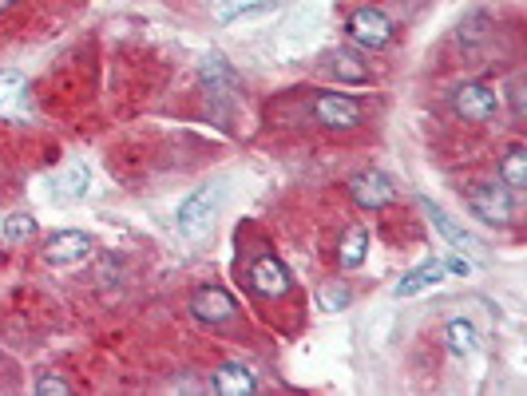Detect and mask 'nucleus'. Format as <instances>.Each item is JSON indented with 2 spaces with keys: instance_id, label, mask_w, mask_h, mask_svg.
Returning <instances> with one entry per match:
<instances>
[{
  "instance_id": "24",
  "label": "nucleus",
  "mask_w": 527,
  "mask_h": 396,
  "mask_svg": "<svg viewBox=\"0 0 527 396\" xmlns=\"http://www.w3.org/2000/svg\"><path fill=\"white\" fill-rule=\"evenodd\" d=\"M444 270H448V274L468 278V274H472V262H468V258H448V262H444Z\"/></svg>"
},
{
  "instance_id": "10",
  "label": "nucleus",
  "mask_w": 527,
  "mask_h": 396,
  "mask_svg": "<svg viewBox=\"0 0 527 396\" xmlns=\"http://www.w3.org/2000/svg\"><path fill=\"white\" fill-rule=\"evenodd\" d=\"M191 309H195V317H199V321L222 325V321H230V317H234V297L226 294V290H218V286H203L199 294L191 297Z\"/></svg>"
},
{
  "instance_id": "2",
  "label": "nucleus",
  "mask_w": 527,
  "mask_h": 396,
  "mask_svg": "<svg viewBox=\"0 0 527 396\" xmlns=\"http://www.w3.org/2000/svg\"><path fill=\"white\" fill-rule=\"evenodd\" d=\"M468 206H472L484 222H496V226L512 222V195H508V187H500V183H472V187H468Z\"/></svg>"
},
{
  "instance_id": "6",
  "label": "nucleus",
  "mask_w": 527,
  "mask_h": 396,
  "mask_svg": "<svg viewBox=\"0 0 527 396\" xmlns=\"http://www.w3.org/2000/svg\"><path fill=\"white\" fill-rule=\"evenodd\" d=\"M314 115L333 131H349L361 123V103L349 96H337V92H325V96H317Z\"/></svg>"
},
{
  "instance_id": "3",
  "label": "nucleus",
  "mask_w": 527,
  "mask_h": 396,
  "mask_svg": "<svg viewBox=\"0 0 527 396\" xmlns=\"http://www.w3.org/2000/svg\"><path fill=\"white\" fill-rule=\"evenodd\" d=\"M349 36H353L361 48L381 52V48L393 40V24H389V16L377 12V8H357V12L349 16Z\"/></svg>"
},
{
  "instance_id": "13",
  "label": "nucleus",
  "mask_w": 527,
  "mask_h": 396,
  "mask_svg": "<svg viewBox=\"0 0 527 396\" xmlns=\"http://www.w3.org/2000/svg\"><path fill=\"white\" fill-rule=\"evenodd\" d=\"M203 80H207V92L214 99H226L234 92V72L226 68V60L222 56H203Z\"/></svg>"
},
{
  "instance_id": "12",
  "label": "nucleus",
  "mask_w": 527,
  "mask_h": 396,
  "mask_svg": "<svg viewBox=\"0 0 527 396\" xmlns=\"http://www.w3.org/2000/svg\"><path fill=\"white\" fill-rule=\"evenodd\" d=\"M333 76L341 84H369V64L365 56H357L353 48H337L333 52Z\"/></svg>"
},
{
  "instance_id": "20",
  "label": "nucleus",
  "mask_w": 527,
  "mask_h": 396,
  "mask_svg": "<svg viewBox=\"0 0 527 396\" xmlns=\"http://www.w3.org/2000/svg\"><path fill=\"white\" fill-rule=\"evenodd\" d=\"M365 254H369V234L357 226V230H349L345 242H341V266H345V270H357V266L365 262Z\"/></svg>"
},
{
  "instance_id": "14",
  "label": "nucleus",
  "mask_w": 527,
  "mask_h": 396,
  "mask_svg": "<svg viewBox=\"0 0 527 396\" xmlns=\"http://www.w3.org/2000/svg\"><path fill=\"white\" fill-rule=\"evenodd\" d=\"M92 187V171L84 163H72L56 183H52V195L56 198H84Z\"/></svg>"
},
{
  "instance_id": "11",
  "label": "nucleus",
  "mask_w": 527,
  "mask_h": 396,
  "mask_svg": "<svg viewBox=\"0 0 527 396\" xmlns=\"http://www.w3.org/2000/svg\"><path fill=\"white\" fill-rule=\"evenodd\" d=\"M214 393L250 396V393H258V381H254V373H250L242 361H230V365H222V369L214 373Z\"/></svg>"
},
{
  "instance_id": "16",
  "label": "nucleus",
  "mask_w": 527,
  "mask_h": 396,
  "mask_svg": "<svg viewBox=\"0 0 527 396\" xmlns=\"http://www.w3.org/2000/svg\"><path fill=\"white\" fill-rule=\"evenodd\" d=\"M440 274H444V262H424L417 266L409 278H401V286H397V297H417L424 294L428 286H436L440 282Z\"/></svg>"
},
{
  "instance_id": "17",
  "label": "nucleus",
  "mask_w": 527,
  "mask_h": 396,
  "mask_svg": "<svg viewBox=\"0 0 527 396\" xmlns=\"http://www.w3.org/2000/svg\"><path fill=\"white\" fill-rule=\"evenodd\" d=\"M424 210H428V218H432V226H436V230H440V234H444V238H448V242H452L456 250H472V246H476V238H472L468 230H460V226H456V222H452V218H448V214H444L440 206H432V202H424Z\"/></svg>"
},
{
  "instance_id": "8",
  "label": "nucleus",
  "mask_w": 527,
  "mask_h": 396,
  "mask_svg": "<svg viewBox=\"0 0 527 396\" xmlns=\"http://www.w3.org/2000/svg\"><path fill=\"white\" fill-rule=\"evenodd\" d=\"M250 290L258 297H282L290 290V274L286 266L274 258V254H262L254 266H250Z\"/></svg>"
},
{
  "instance_id": "25",
  "label": "nucleus",
  "mask_w": 527,
  "mask_h": 396,
  "mask_svg": "<svg viewBox=\"0 0 527 396\" xmlns=\"http://www.w3.org/2000/svg\"><path fill=\"white\" fill-rule=\"evenodd\" d=\"M8 4H16V0H0V8H8Z\"/></svg>"
},
{
  "instance_id": "9",
  "label": "nucleus",
  "mask_w": 527,
  "mask_h": 396,
  "mask_svg": "<svg viewBox=\"0 0 527 396\" xmlns=\"http://www.w3.org/2000/svg\"><path fill=\"white\" fill-rule=\"evenodd\" d=\"M393 195H397V187H393V179L381 175V171H365V175L353 179V202H357L361 210H381V206L393 202Z\"/></svg>"
},
{
  "instance_id": "7",
  "label": "nucleus",
  "mask_w": 527,
  "mask_h": 396,
  "mask_svg": "<svg viewBox=\"0 0 527 396\" xmlns=\"http://www.w3.org/2000/svg\"><path fill=\"white\" fill-rule=\"evenodd\" d=\"M88 254H92V238L80 234V230H60V234H52L48 246H44V258H48L52 266H76V262H84Z\"/></svg>"
},
{
  "instance_id": "5",
  "label": "nucleus",
  "mask_w": 527,
  "mask_h": 396,
  "mask_svg": "<svg viewBox=\"0 0 527 396\" xmlns=\"http://www.w3.org/2000/svg\"><path fill=\"white\" fill-rule=\"evenodd\" d=\"M0 119H8V123L32 119V92L20 72H0Z\"/></svg>"
},
{
  "instance_id": "15",
  "label": "nucleus",
  "mask_w": 527,
  "mask_h": 396,
  "mask_svg": "<svg viewBox=\"0 0 527 396\" xmlns=\"http://www.w3.org/2000/svg\"><path fill=\"white\" fill-rule=\"evenodd\" d=\"M500 179L508 191H524L527 187V151L524 147H508L500 159Z\"/></svg>"
},
{
  "instance_id": "1",
  "label": "nucleus",
  "mask_w": 527,
  "mask_h": 396,
  "mask_svg": "<svg viewBox=\"0 0 527 396\" xmlns=\"http://www.w3.org/2000/svg\"><path fill=\"white\" fill-rule=\"evenodd\" d=\"M218 198H222L218 187H199L195 195L179 206V218H175V222H179V234H183L187 242H199V238L211 230V218H214Z\"/></svg>"
},
{
  "instance_id": "18",
  "label": "nucleus",
  "mask_w": 527,
  "mask_h": 396,
  "mask_svg": "<svg viewBox=\"0 0 527 396\" xmlns=\"http://www.w3.org/2000/svg\"><path fill=\"white\" fill-rule=\"evenodd\" d=\"M270 4H278V0H211V12L218 24H230V20H238V16L262 12V8H270Z\"/></svg>"
},
{
  "instance_id": "4",
  "label": "nucleus",
  "mask_w": 527,
  "mask_h": 396,
  "mask_svg": "<svg viewBox=\"0 0 527 396\" xmlns=\"http://www.w3.org/2000/svg\"><path fill=\"white\" fill-rule=\"evenodd\" d=\"M452 107H456V115H464L472 123H488L492 115H500V96L484 84H460L452 92Z\"/></svg>"
},
{
  "instance_id": "21",
  "label": "nucleus",
  "mask_w": 527,
  "mask_h": 396,
  "mask_svg": "<svg viewBox=\"0 0 527 396\" xmlns=\"http://www.w3.org/2000/svg\"><path fill=\"white\" fill-rule=\"evenodd\" d=\"M4 238L8 242H32L36 238V218L32 214H4Z\"/></svg>"
},
{
  "instance_id": "23",
  "label": "nucleus",
  "mask_w": 527,
  "mask_h": 396,
  "mask_svg": "<svg viewBox=\"0 0 527 396\" xmlns=\"http://www.w3.org/2000/svg\"><path fill=\"white\" fill-rule=\"evenodd\" d=\"M36 393L40 396H68L72 393V385H68V381H60V377H44V381L36 385Z\"/></svg>"
},
{
  "instance_id": "22",
  "label": "nucleus",
  "mask_w": 527,
  "mask_h": 396,
  "mask_svg": "<svg viewBox=\"0 0 527 396\" xmlns=\"http://www.w3.org/2000/svg\"><path fill=\"white\" fill-rule=\"evenodd\" d=\"M317 297H321V309H345V305L353 301L349 286H345V282H337V278H333V282H325Z\"/></svg>"
},
{
  "instance_id": "19",
  "label": "nucleus",
  "mask_w": 527,
  "mask_h": 396,
  "mask_svg": "<svg viewBox=\"0 0 527 396\" xmlns=\"http://www.w3.org/2000/svg\"><path fill=\"white\" fill-rule=\"evenodd\" d=\"M448 349L456 353V357H468V353H476V345H480V333H476V325L472 321H448Z\"/></svg>"
}]
</instances>
